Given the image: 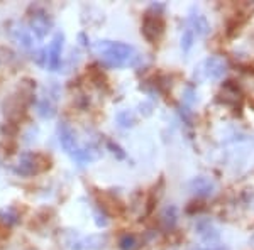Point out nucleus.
<instances>
[{
    "mask_svg": "<svg viewBox=\"0 0 254 250\" xmlns=\"http://www.w3.org/2000/svg\"><path fill=\"white\" fill-rule=\"evenodd\" d=\"M36 108H38L39 117H43V118H53L56 115V106L51 101V98H43V100H39Z\"/></svg>",
    "mask_w": 254,
    "mask_h": 250,
    "instance_id": "2eb2a0df",
    "label": "nucleus"
},
{
    "mask_svg": "<svg viewBox=\"0 0 254 250\" xmlns=\"http://www.w3.org/2000/svg\"><path fill=\"white\" fill-rule=\"evenodd\" d=\"M249 242H251V245H253V249H254V233H253V237H251V240H249Z\"/></svg>",
    "mask_w": 254,
    "mask_h": 250,
    "instance_id": "5701e85b",
    "label": "nucleus"
},
{
    "mask_svg": "<svg viewBox=\"0 0 254 250\" xmlns=\"http://www.w3.org/2000/svg\"><path fill=\"white\" fill-rule=\"evenodd\" d=\"M195 235L198 237L200 242H203L208 247H215V244L220 239V233L217 230V227L212 223L210 220H198L195 223Z\"/></svg>",
    "mask_w": 254,
    "mask_h": 250,
    "instance_id": "6e6552de",
    "label": "nucleus"
},
{
    "mask_svg": "<svg viewBox=\"0 0 254 250\" xmlns=\"http://www.w3.org/2000/svg\"><path fill=\"white\" fill-rule=\"evenodd\" d=\"M63 43H64V34L63 32H56L53 38L51 44L46 49L48 51V69L49 71H56L61 66V54H63Z\"/></svg>",
    "mask_w": 254,
    "mask_h": 250,
    "instance_id": "1a4fd4ad",
    "label": "nucleus"
},
{
    "mask_svg": "<svg viewBox=\"0 0 254 250\" xmlns=\"http://www.w3.org/2000/svg\"><path fill=\"white\" fill-rule=\"evenodd\" d=\"M254 155V141L253 139H237L225 149V157L229 159V164L236 167L249 166L253 162Z\"/></svg>",
    "mask_w": 254,
    "mask_h": 250,
    "instance_id": "f03ea898",
    "label": "nucleus"
},
{
    "mask_svg": "<svg viewBox=\"0 0 254 250\" xmlns=\"http://www.w3.org/2000/svg\"><path fill=\"white\" fill-rule=\"evenodd\" d=\"M190 191L195 193L196 196H210L215 191V183L205 178V176H200V178H195L190 181Z\"/></svg>",
    "mask_w": 254,
    "mask_h": 250,
    "instance_id": "ddd939ff",
    "label": "nucleus"
},
{
    "mask_svg": "<svg viewBox=\"0 0 254 250\" xmlns=\"http://www.w3.org/2000/svg\"><path fill=\"white\" fill-rule=\"evenodd\" d=\"M19 221V213L14 208H2L0 210V223H3L5 227H12Z\"/></svg>",
    "mask_w": 254,
    "mask_h": 250,
    "instance_id": "f3484780",
    "label": "nucleus"
},
{
    "mask_svg": "<svg viewBox=\"0 0 254 250\" xmlns=\"http://www.w3.org/2000/svg\"><path fill=\"white\" fill-rule=\"evenodd\" d=\"M58 139H60V144L63 147V150L66 152L69 157L75 159V155L78 154L80 150V144L76 141V134L75 130L69 127L66 122H61L58 127Z\"/></svg>",
    "mask_w": 254,
    "mask_h": 250,
    "instance_id": "0eeeda50",
    "label": "nucleus"
},
{
    "mask_svg": "<svg viewBox=\"0 0 254 250\" xmlns=\"http://www.w3.org/2000/svg\"><path fill=\"white\" fill-rule=\"evenodd\" d=\"M187 27L196 36V39L205 38L208 34V31H210V26H208L205 15H202V14H191L187 20Z\"/></svg>",
    "mask_w": 254,
    "mask_h": 250,
    "instance_id": "9b49d317",
    "label": "nucleus"
},
{
    "mask_svg": "<svg viewBox=\"0 0 254 250\" xmlns=\"http://www.w3.org/2000/svg\"><path fill=\"white\" fill-rule=\"evenodd\" d=\"M102 155V150L100 147H98L97 144H87V146H81L78 154L75 155V161L78 166H85V164H90L93 161H97V159H100Z\"/></svg>",
    "mask_w": 254,
    "mask_h": 250,
    "instance_id": "f8f14e48",
    "label": "nucleus"
},
{
    "mask_svg": "<svg viewBox=\"0 0 254 250\" xmlns=\"http://www.w3.org/2000/svg\"><path fill=\"white\" fill-rule=\"evenodd\" d=\"M119 247H121V250H136L139 247V242L134 235L126 233V235L121 237V240H119Z\"/></svg>",
    "mask_w": 254,
    "mask_h": 250,
    "instance_id": "a211bd4d",
    "label": "nucleus"
},
{
    "mask_svg": "<svg viewBox=\"0 0 254 250\" xmlns=\"http://www.w3.org/2000/svg\"><path fill=\"white\" fill-rule=\"evenodd\" d=\"M117 122L121 124L122 127H129V125H132L134 124V118L132 115H130L129 112H121L117 115Z\"/></svg>",
    "mask_w": 254,
    "mask_h": 250,
    "instance_id": "aec40b11",
    "label": "nucleus"
},
{
    "mask_svg": "<svg viewBox=\"0 0 254 250\" xmlns=\"http://www.w3.org/2000/svg\"><path fill=\"white\" fill-rule=\"evenodd\" d=\"M51 167V161L44 154L39 152H22L19 155L15 173L20 176H34Z\"/></svg>",
    "mask_w": 254,
    "mask_h": 250,
    "instance_id": "7ed1b4c3",
    "label": "nucleus"
},
{
    "mask_svg": "<svg viewBox=\"0 0 254 250\" xmlns=\"http://www.w3.org/2000/svg\"><path fill=\"white\" fill-rule=\"evenodd\" d=\"M95 52L110 68H127L136 66L139 54L136 48L119 41H98L93 44Z\"/></svg>",
    "mask_w": 254,
    "mask_h": 250,
    "instance_id": "f257e3e1",
    "label": "nucleus"
},
{
    "mask_svg": "<svg viewBox=\"0 0 254 250\" xmlns=\"http://www.w3.org/2000/svg\"><path fill=\"white\" fill-rule=\"evenodd\" d=\"M161 221L166 228H173L176 221H178V210H176V206H173V204L166 206L161 213Z\"/></svg>",
    "mask_w": 254,
    "mask_h": 250,
    "instance_id": "dca6fc26",
    "label": "nucleus"
},
{
    "mask_svg": "<svg viewBox=\"0 0 254 250\" xmlns=\"http://www.w3.org/2000/svg\"><path fill=\"white\" fill-rule=\"evenodd\" d=\"M68 239H64L68 249L71 250H100L107 244L105 235H88V237H78V233L68 232Z\"/></svg>",
    "mask_w": 254,
    "mask_h": 250,
    "instance_id": "20e7f679",
    "label": "nucleus"
},
{
    "mask_svg": "<svg viewBox=\"0 0 254 250\" xmlns=\"http://www.w3.org/2000/svg\"><path fill=\"white\" fill-rule=\"evenodd\" d=\"M227 61L222 56H210L205 61H202L198 66V78L200 80H220L227 73Z\"/></svg>",
    "mask_w": 254,
    "mask_h": 250,
    "instance_id": "39448f33",
    "label": "nucleus"
},
{
    "mask_svg": "<svg viewBox=\"0 0 254 250\" xmlns=\"http://www.w3.org/2000/svg\"><path fill=\"white\" fill-rule=\"evenodd\" d=\"M12 36H14L15 43L20 44V46L26 48V49L32 48L34 41H38V39L34 38V34H32V31L29 29V27L22 26V24H17V26L12 29Z\"/></svg>",
    "mask_w": 254,
    "mask_h": 250,
    "instance_id": "4468645a",
    "label": "nucleus"
},
{
    "mask_svg": "<svg viewBox=\"0 0 254 250\" xmlns=\"http://www.w3.org/2000/svg\"><path fill=\"white\" fill-rule=\"evenodd\" d=\"M195 250H229L227 247H208V249H195Z\"/></svg>",
    "mask_w": 254,
    "mask_h": 250,
    "instance_id": "4be33fe9",
    "label": "nucleus"
},
{
    "mask_svg": "<svg viewBox=\"0 0 254 250\" xmlns=\"http://www.w3.org/2000/svg\"><path fill=\"white\" fill-rule=\"evenodd\" d=\"M107 147H109L110 150H112L114 154H117V157H119V159L124 157V152H122V149H121V147H119L117 144H114L112 141H109V142H107Z\"/></svg>",
    "mask_w": 254,
    "mask_h": 250,
    "instance_id": "412c9836",
    "label": "nucleus"
},
{
    "mask_svg": "<svg viewBox=\"0 0 254 250\" xmlns=\"http://www.w3.org/2000/svg\"><path fill=\"white\" fill-rule=\"evenodd\" d=\"M195 41H196V36L188 29V27H185V31H183V34H182V49L183 51L185 52L190 51V49L193 48Z\"/></svg>",
    "mask_w": 254,
    "mask_h": 250,
    "instance_id": "6ab92c4d",
    "label": "nucleus"
},
{
    "mask_svg": "<svg viewBox=\"0 0 254 250\" xmlns=\"http://www.w3.org/2000/svg\"><path fill=\"white\" fill-rule=\"evenodd\" d=\"M163 27H165V24H163L161 17H158V15H147L144 22H142V34H144V38L147 41L154 43L161 36Z\"/></svg>",
    "mask_w": 254,
    "mask_h": 250,
    "instance_id": "9d476101",
    "label": "nucleus"
},
{
    "mask_svg": "<svg viewBox=\"0 0 254 250\" xmlns=\"http://www.w3.org/2000/svg\"><path fill=\"white\" fill-rule=\"evenodd\" d=\"M29 29L38 41L44 39L48 36V32L53 29L51 15L43 9H34V12L29 15Z\"/></svg>",
    "mask_w": 254,
    "mask_h": 250,
    "instance_id": "423d86ee",
    "label": "nucleus"
}]
</instances>
